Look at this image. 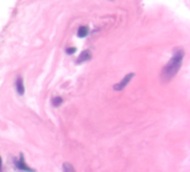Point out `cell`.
I'll use <instances>...</instances> for the list:
<instances>
[{"label": "cell", "mask_w": 190, "mask_h": 172, "mask_svg": "<svg viewBox=\"0 0 190 172\" xmlns=\"http://www.w3.org/2000/svg\"><path fill=\"white\" fill-rule=\"evenodd\" d=\"M183 56H185V53L182 49H178L174 55L172 56V58L169 61V63L166 65V67L162 71V78L163 81L168 82V81L172 80L176 74L179 71L180 67L182 65V61H183Z\"/></svg>", "instance_id": "obj_1"}, {"label": "cell", "mask_w": 190, "mask_h": 172, "mask_svg": "<svg viewBox=\"0 0 190 172\" xmlns=\"http://www.w3.org/2000/svg\"><path fill=\"white\" fill-rule=\"evenodd\" d=\"M133 76H134L133 73H130V74L125 75V76L123 77V80L121 81L119 84L114 85V90L115 91H122L123 88H125V86L129 84V83H130V81L132 80V77H133Z\"/></svg>", "instance_id": "obj_2"}, {"label": "cell", "mask_w": 190, "mask_h": 172, "mask_svg": "<svg viewBox=\"0 0 190 172\" xmlns=\"http://www.w3.org/2000/svg\"><path fill=\"white\" fill-rule=\"evenodd\" d=\"M16 90L18 92L19 95H24L25 93V87H24V83H22V78H18L16 81Z\"/></svg>", "instance_id": "obj_3"}, {"label": "cell", "mask_w": 190, "mask_h": 172, "mask_svg": "<svg viewBox=\"0 0 190 172\" xmlns=\"http://www.w3.org/2000/svg\"><path fill=\"white\" fill-rule=\"evenodd\" d=\"M63 172H76L75 168L73 167V164H71L70 162H65L63 164Z\"/></svg>", "instance_id": "obj_4"}, {"label": "cell", "mask_w": 190, "mask_h": 172, "mask_svg": "<svg viewBox=\"0 0 190 172\" xmlns=\"http://www.w3.org/2000/svg\"><path fill=\"white\" fill-rule=\"evenodd\" d=\"M90 58H91L90 52L89 51H85V52H83V53L80 54V56L78 57L77 63H82V61H87V59H90Z\"/></svg>", "instance_id": "obj_5"}, {"label": "cell", "mask_w": 190, "mask_h": 172, "mask_svg": "<svg viewBox=\"0 0 190 172\" xmlns=\"http://www.w3.org/2000/svg\"><path fill=\"white\" fill-rule=\"evenodd\" d=\"M17 165H18L19 168H20V169L22 170H25V171H28V172H34V170L32 169H30L29 167H28V165H27L26 163H25L24 162V160H20V161H18L17 162Z\"/></svg>", "instance_id": "obj_6"}, {"label": "cell", "mask_w": 190, "mask_h": 172, "mask_svg": "<svg viewBox=\"0 0 190 172\" xmlns=\"http://www.w3.org/2000/svg\"><path fill=\"white\" fill-rule=\"evenodd\" d=\"M87 34H89V28L86 26H82L80 27V29H78V36L80 37H85V36H87Z\"/></svg>", "instance_id": "obj_7"}, {"label": "cell", "mask_w": 190, "mask_h": 172, "mask_svg": "<svg viewBox=\"0 0 190 172\" xmlns=\"http://www.w3.org/2000/svg\"><path fill=\"white\" fill-rule=\"evenodd\" d=\"M62 102H63V100H62V98H61V97H56V98H54V100H53V103H54V105H59V104H61V103H62Z\"/></svg>", "instance_id": "obj_8"}, {"label": "cell", "mask_w": 190, "mask_h": 172, "mask_svg": "<svg viewBox=\"0 0 190 172\" xmlns=\"http://www.w3.org/2000/svg\"><path fill=\"white\" fill-rule=\"evenodd\" d=\"M75 51H76L75 48H70V49H67V53H68V54H72V53H74Z\"/></svg>", "instance_id": "obj_9"}, {"label": "cell", "mask_w": 190, "mask_h": 172, "mask_svg": "<svg viewBox=\"0 0 190 172\" xmlns=\"http://www.w3.org/2000/svg\"><path fill=\"white\" fill-rule=\"evenodd\" d=\"M0 167H1V158H0Z\"/></svg>", "instance_id": "obj_10"}]
</instances>
